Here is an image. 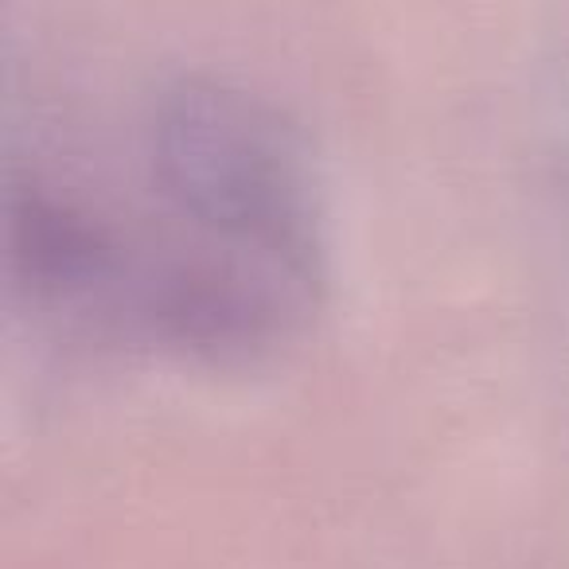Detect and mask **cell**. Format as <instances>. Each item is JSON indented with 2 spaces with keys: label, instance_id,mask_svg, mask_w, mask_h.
I'll use <instances>...</instances> for the list:
<instances>
[{
  "label": "cell",
  "instance_id": "cell-1",
  "mask_svg": "<svg viewBox=\"0 0 569 569\" xmlns=\"http://www.w3.org/2000/svg\"><path fill=\"white\" fill-rule=\"evenodd\" d=\"M141 176L164 234L149 258L317 320L328 214L305 137L269 98L214 74L157 90L141 118Z\"/></svg>",
  "mask_w": 569,
  "mask_h": 569
}]
</instances>
